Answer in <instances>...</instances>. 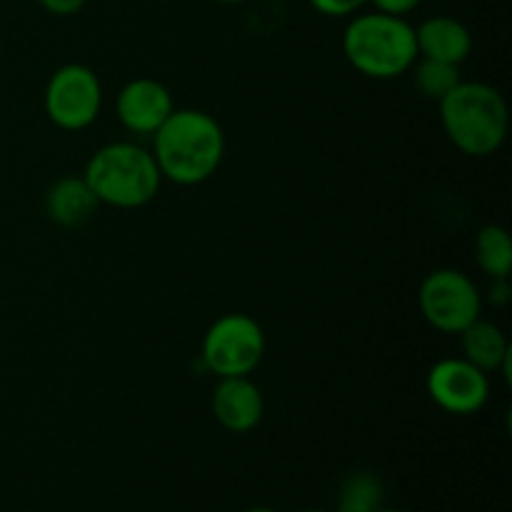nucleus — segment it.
Wrapping results in <instances>:
<instances>
[{"label": "nucleus", "instance_id": "obj_15", "mask_svg": "<svg viewBox=\"0 0 512 512\" xmlns=\"http://www.w3.org/2000/svg\"><path fill=\"white\" fill-rule=\"evenodd\" d=\"M413 80L418 93L423 95L425 100H440L450 93L453 88L460 85V65L453 63H440V60H430V58H418L415 60L413 68Z\"/></svg>", "mask_w": 512, "mask_h": 512}, {"label": "nucleus", "instance_id": "obj_14", "mask_svg": "<svg viewBox=\"0 0 512 512\" xmlns=\"http://www.w3.org/2000/svg\"><path fill=\"white\" fill-rule=\"evenodd\" d=\"M475 260L478 268L493 278H510L512 240L503 225H485L475 238Z\"/></svg>", "mask_w": 512, "mask_h": 512}, {"label": "nucleus", "instance_id": "obj_2", "mask_svg": "<svg viewBox=\"0 0 512 512\" xmlns=\"http://www.w3.org/2000/svg\"><path fill=\"white\" fill-rule=\"evenodd\" d=\"M440 123L450 143L470 158H488L503 148L510 130L508 103L488 83H465L440 100Z\"/></svg>", "mask_w": 512, "mask_h": 512}, {"label": "nucleus", "instance_id": "obj_9", "mask_svg": "<svg viewBox=\"0 0 512 512\" xmlns=\"http://www.w3.org/2000/svg\"><path fill=\"white\" fill-rule=\"evenodd\" d=\"M175 110L173 95L160 80L133 78L120 88L115 100V113L125 130L135 135H150L170 118Z\"/></svg>", "mask_w": 512, "mask_h": 512}, {"label": "nucleus", "instance_id": "obj_10", "mask_svg": "<svg viewBox=\"0 0 512 512\" xmlns=\"http://www.w3.org/2000/svg\"><path fill=\"white\" fill-rule=\"evenodd\" d=\"M213 415L230 433H250L260 425L265 415V400L258 385L243 378H218L213 390Z\"/></svg>", "mask_w": 512, "mask_h": 512}, {"label": "nucleus", "instance_id": "obj_24", "mask_svg": "<svg viewBox=\"0 0 512 512\" xmlns=\"http://www.w3.org/2000/svg\"><path fill=\"white\" fill-rule=\"evenodd\" d=\"M305 512H325V510H305Z\"/></svg>", "mask_w": 512, "mask_h": 512}, {"label": "nucleus", "instance_id": "obj_6", "mask_svg": "<svg viewBox=\"0 0 512 512\" xmlns=\"http://www.w3.org/2000/svg\"><path fill=\"white\" fill-rule=\"evenodd\" d=\"M418 305L425 323L445 335H460L483 315V295L478 285L455 268H440L425 275Z\"/></svg>", "mask_w": 512, "mask_h": 512}, {"label": "nucleus", "instance_id": "obj_4", "mask_svg": "<svg viewBox=\"0 0 512 512\" xmlns=\"http://www.w3.org/2000/svg\"><path fill=\"white\" fill-rule=\"evenodd\" d=\"M85 183L100 205L135 210L153 203L163 175L153 153L135 143H108L85 163Z\"/></svg>", "mask_w": 512, "mask_h": 512}, {"label": "nucleus", "instance_id": "obj_20", "mask_svg": "<svg viewBox=\"0 0 512 512\" xmlns=\"http://www.w3.org/2000/svg\"><path fill=\"white\" fill-rule=\"evenodd\" d=\"M85 3H88V0H38L40 8L48 10L50 15H60V18L80 13V10L85 8Z\"/></svg>", "mask_w": 512, "mask_h": 512}, {"label": "nucleus", "instance_id": "obj_13", "mask_svg": "<svg viewBox=\"0 0 512 512\" xmlns=\"http://www.w3.org/2000/svg\"><path fill=\"white\" fill-rule=\"evenodd\" d=\"M460 348H463V358L483 370L485 375L500 373L505 360L512 358V348L503 330L483 318H478L460 333Z\"/></svg>", "mask_w": 512, "mask_h": 512}, {"label": "nucleus", "instance_id": "obj_12", "mask_svg": "<svg viewBox=\"0 0 512 512\" xmlns=\"http://www.w3.org/2000/svg\"><path fill=\"white\" fill-rule=\"evenodd\" d=\"M98 198L93 195L83 175H65L50 185L45 195V213L60 228H80L93 218L98 208Z\"/></svg>", "mask_w": 512, "mask_h": 512}, {"label": "nucleus", "instance_id": "obj_17", "mask_svg": "<svg viewBox=\"0 0 512 512\" xmlns=\"http://www.w3.org/2000/svg\"><path fill=\"white\" fill-rule=\"evenodd\" d=\"M308 3L325 18H350L363 5H368V0H308Z\"/></svg>", "mask_w": 512, "mask_h": 512}, {"label": "nucleus", "instance_id": "obj_8", "mask_svg": "<svg viewBox=\"0 0 512 512\" xmlns=\"http://www.w3.org/2000/svg\"><path fill=\"white\" fill-rule=\"evenodd\" d=\"M430 400L450 415H475L490 398V380L465 358H443L425 380Z\"/></svg>", "mask_w": 512, "mask_h": 512}, {"label": "nucleus", "instance_id": "obj_23", "mask_svg": "<svg viewBox=\"0 0 512 512\" xmlns=\"http://www.w3.org/2000/svg\"><path fill=\"white\" fill-rule=\"evenodd\" d=\"M218 3H223V5H238V3H245V0H218Z\"/></svg>", "mask_w": 512, "mask_h": 512}, {"label": "nucleus", "instance_id": "obj_5", "mask_svg": "<svg viewBox=\"0 0 512 512\" xmlns=\"http://www.w3.org/2000/svg\"><path fill=\"white\" fill-rule=\"evenodd\" d=\"M265 355V333L258 320L245 313H225L205 330L200 360L218 378H243Z\"/></svg>", "mask_w": 512, "mask_h": 512}, {"label": "nucleus", "instance_id": "obj_3", "mask_svg": "<svg viewBox=\"0 0 512 512\" xmlns=\"http://www.w3.org/2000/svg\"><path fill=\"white\" fill-rule=\"evenodd\" d=\"M343 55L360 75L393 80L408 73L418 60L415 28L398 15H355L343 33Z\"/></svg>", "mask_w": 512, "mask_h": 512}, {"label": "nucleus", "instance_id": "obj_19", "mask_svg": "<svg viewBox=\"0 0 512 512\" xmlns=\"http://www.w3.org/2000/svg\"><path fill=\"white\" fill-rule=\"evenodd\" d=\"M368 3H373L378 13L398 15V18H405L408 13L418 10L420 0H368Z\"/></svg>", "mask_w": 512, "mask_h": 512}, {"label": "nucleus", "instance_id": "obj_21", "mask_svg": "<svg viewBox=\"0 0 512 512\" xmlns=\"http://www.w3.org/2000/svg\"><path fill=\"white\" fill-rule=\"evenodd\" d=\"M245 512H278V510H273V508H265V505H258V508H250V510H245Z\"/></svg>", "mask_w": 512, "mask_h": 512}, {"label": "nucleus", "instance_id": "obj_7", "mask_svg": "<svg viewBox=\"0 0 512 512\" xmlns=\"http://www.w3.org/2000/svg\"><path fill=\"white\" fill-rule=\"evenodd\" d=\"M43 105L50 123L60 130L78 133L90 128L103 108V85L98 73L83 63L60 65L45 85Z\"/></svg>", "mask_w": 512, "mask_h": 512}, {"label": "nucleus", "instance_id": "obj_18", "mask_svg": "<svg viewBox=\"0 0 512 512\" xmlns=\"http://www.w3.org/2000/svg\"><path fill=\"white\" fill-rule=\"evenodd\" d=\"M485 300H488L493 308H505V305H510V300H512L510 278L490 280V288H488V295H485Z\"/></svg>", "mask_w": 512, "mask_h": 512}, {"label": "nucleus", "instance_id": "obj_16", "mask_svg": "<svg viewBox=\"0 0 512 512\" xmlns=\"http://www.w3.org/2000/svg\"><path fill=\"white\" fill-rule=\"evenodd\" d=\"M383 483L373 473H355L343 483L338 495V512H375L383 508Z\"/></svg>", "mask_w": 512, "mask_h": 512}, {"label": "nucleus", "instance_id": "obj_22", "mask_svg": "<svg viewBox=\"0 0 512 512\" xmlns=\"http://www.w3.org/2000/svg\"><path fill=\"white\" fill-rule=\"evenodd\" d=\"M375 512H408V510H400V508H385V505H383V508H378Z\"/></svg>", "mask_w": 512, "mask_h": 512}, {"label": "nucleus", "instance_id": "obj_11", "mask_svg": "<svg viewBox=\"0 0 512 512\" xmlns=\"http://www.w3.org/2000/svg\"><path fill=\"white\" fill-rule=\"evenodd\" d=\"M418 58L460 65L473 53V35L468 25L450 15H433L415 28Z\"/></svg>", "mask_w": 512, "mask_h": 512}, {"label": "nucleus", "instance_id": "obj_1", "mask_svg": "<svg viewBox=\"0 0 512 512\" xmlns=\"http://www.w3.org/2000/svg\"><path fill=\"white\" fill-rule=\"evenodd\" d=\"M150 153L163 180L193 188L218 173L225 155V133L205 110L175 108L155 130Z\"/></svg>", "mask_w": 512, "mask_h": 512}]
</instances>
